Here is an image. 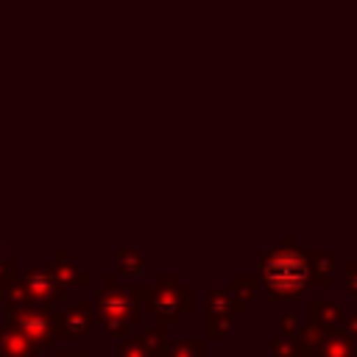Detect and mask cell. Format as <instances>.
Here are the masks:
<instances>
[{
	"instance_id": "14",
	"label": "cell",
	"mask_w": 357,
	"mask_h": 357,
	"mask_svg": "<svg viewBox=\"0 0 357 357\" xmlns=\"http://www.w3.org/2000/svg\"><path fill=\"white\" fill-rule=\"evenodd\" d=\"M282 329H284L287 337H296L298 329H301V324H298V318H296L293 312H284V318H282Z\"/></svg>"
},
{
	"instance_id": "2",
	"label": "cell",
	"mask_w": 357,
	"mask_h": 357,
	"mask_svg": "<svg viewBox=\"0 0 357 357\" xmlns=\"http://www.w3.org/2000/svg\"><path fill=\"white\" fill-rule=\"evenodd\" d=\"M95 310L114 335H128L131 326L142 324V287H120L114 276H106L95 296Z\"/></svg>"
},
{
	"instance_id": "11",
	"label": "cell",
	"mask_w": 357,
	"mask_h": 357,
	"mask_svg": "<svg viewBox=\"0 0 357 357\" xmlns=\"http://www.w3.org/2000/svg\"><path fill=\"white\" fill-rule=\"evenodd\" d=\"M268 349H271V357H298V354H301L298 340H296V337H287V335L271 337Z\"/></svg>"
},
{
	"instance_id": "5",
	"label": "cell",
	"mask_w": 357,
	"mask_h": 357,
	"mask_svg": "<svg viewBox=\"0 0 357 357\" xmlns=\"http://www.w3.org/2000/svg\"><path fill=\"white\" fill-rule=\"evenodd\" d=\"M346 321V304L343 301H321V298H310L307 301V326L318 335L332 332V329H343Z\"/></svg>"
},
{
	"instance_id": "15",
	"label": "cell",
	"mask_w": 357,
	"mask_h": 357,
	"mask_svg": "<svg viewBox=\"0 0 357 357\" xmlns=\"http://www.w3.org/2000/svg\"><path fill=\"white\" fill-rule=\"evenodd\" d=\"M343 329H346L351 337H357V315H346V321H343Z\"/></svg>"
},
{
	"instance_id": "8",
	"label": "cell",
	"mask_w": 357,
	"mask_h": 357,
	"mask_svg": "<svg viewBox=\"0 0 357 357\" xmlns=\"http://www.w3.org/2000/svg\"><path fill=\"white\" fill-rule=\"evenodd\" d=\"M92 329V312L89 304H73L64 312V332L67 335H86Z\"/></svg>"
},
{
	"instance_id": "13",
	"label": "cell",
	"mask_w": 357,
	"mask_h": 357,
	"mask_svg": "<svg viewBox=\"0 0 357 357\" xmlns=\"http://www.w3.org/2000/svg\"><path fill=\"white\" fill-rule=\"evenodd\" d=\"M343 279H346V290L351 298H357V259L343 265Z\"/></svg>"
},
{
	"instance_id": "4",
	"label": "cell",
	"mask_w": 357,
	"mask_h": 357,
	"mask_svg": "<svg viewBox=\"0 0 357 357\" xmlns=\"http://www.w3.org/2000/svg\"><path fill=\"white\" fill-rule=\"evenodd\" d=\"M245 301H240L231 287H215L209 290V298H206V312H204V329H206V337H231L234 332V321L237 315L243 312Z\"/></svg>"
},
{
	"instance_id": "6",
	"label": "cell",
	"mask_w": 357,
	"mask_h": 357,
	"mask_svg": "<svg viewBox=\"0 0 357 357\" xmlns=\"http://www.w3.org/2000/svg\"><path fill=\"white\" fill-rule=\"evenodd\" d=\"M307 265H310V284L312 287H332L335 284V257L321 248H307Z\"/></svg>"
},
{
	"instance_id": "16",
	"label": "cell",
	"mask_w": 357,
	"mask_h": 357,
	"mask_svg": "<svg viewBox=\"0 0 357 357\" xmlns=\"http://www.w3.org/2000/svg\"><path fill=\"white\" fill-rule=\"evenodd\" d=\"M298 357H318V354H310V351H301Z\"/></svg>"
},
{
	"instance_id": "3",
	"label": "cell",
	"mask_w": 357,
	"mask_h": 357,
	"mask_svg": "<svg viewBox=\"0 0 357 357\" xmlns=\"http://www.w3.org/2000/svg\"><path fill=\"white\" fill-rule=\"evenodd\" d=\"M142 307L156 315L162 326H178L187 312H192V287L181 284L178 276L162 273L153 287H142Z\"/></svg>"
},
{
	"instance_id": "7",
	"label": "cell",
	"mask_w": 357,
	"mask_h": 357,
	"mask_svg": "<svg viewBox=\"0 0 357 357\" xmlns=\"http://www.w3.org/2000/svg\"><path fill=\"white\" fill-rule=\"evenodd\" d=\"M318 357H357V337H351L346 329L324 332Z\"/></svg>"
},
{
	"instance_id": "12",
	"label": "cell",
	"mask_w": 357,
	"mask_h": 357,
	"mask_svg": "<svg viewBox=\"0 0 357 357\" xmlns=\"http://www.w3.org/2000/svg\"><path fill=\"white\" fill-rule=\"evenodd\" d=\"M120 271L123 273H142L145 271V259L139 251H120Z\"/></svg>"
},
{
	"instance_id": "10",
	"label": "cell",
	"mask_w": 357,
	"mask_h": 357,
	"mask_svg": "<svg viewBox=\"0 0 357 357\" xmlns=\"http://www.w3.org/2000/svg\"><path fill=\"white\" fill-rule=\"evenodd\" d=\"M259 276H254V273H231V279H229V287H231V293L240 298V301H251L254 296H257V290H259Z\"/></svg>"
},
{
	"instance_id": "9",
	"label": "cell",
	"mask_w": 357,
	"mask_h": 357,
	"mask_svg": "<svg viewBox=\"0 0 357 357\" xmlns=\"http://www.w3.org/2000/svg\"><path fill=\"white\" fill-rule=\"evenodd\" d=\"M206 351V337H184V340H170L165 346V357H204Z\"/></svg>"
},
{
	"instance_id": "1",
	"label": "cell",
	"mask_w": 357,
	"mask_h": 357,
	"mask_svg": "<svg viewBox=\"0 0 357 357\" xmlns=\"http://www.w3.org/2000/svg\"><path fill=\"white\" fill-rule=\"evenodd\" d=\"M259 282L268 287L273 301H287L304 296L310 287V265L307 254L296 248L293 237L282 240V248L259 251Z\"/></svg>"
}]
</instances>
